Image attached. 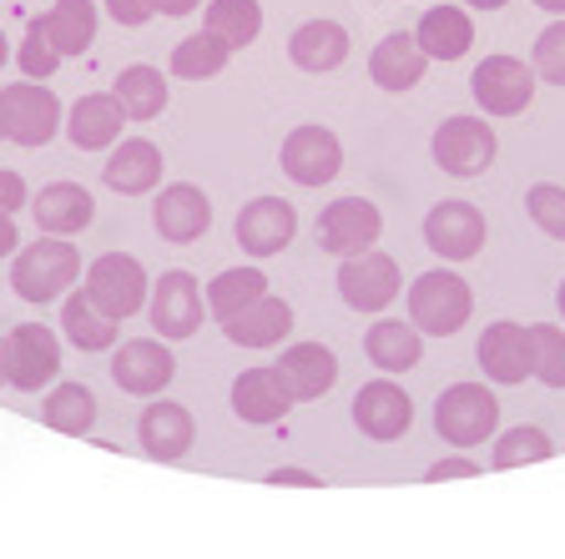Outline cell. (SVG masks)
Wrapping results in <instances>:
<instances>
[{"mask_svg":"<svg viewBox=\"0 0 565 559\" xmlns=\"http://www.w3.org/2000/svg\"><path fill=\"white\" fill-rule=\"evenodd\" d=\"M76 282H82V252L71 247V237L41 233L31 247H15V257H11V288H15V298H21V303H31V308L61 303Z\"/></svg>","mask_w":565,"mask_h":559,"instance_id":"cell-1","label":"cell"},{"mask_svg":"<svg viewBox=\"0 0 565 559\" xmlns=\"http://www.w3.org/2000/svg\"><path fill=\"white\" fill-rule=\"evenodd\" d=\"M475 318V288L455 268H429L409 288V323L424 338H455Z\"/></svg>","mask_w":565,"mask_h":559,"instance_id":"cell-2","label":"cell"},{"mask_svg":"<svg viewBox=\"0 0 565 559\" xmlns=\"http://www.w3.org/2000/svg\"><path fill=\"white\" fill-rule=\"evenodd\" d=\"M435 433L449 449H480L500 433V398L484 384L465 378V384H449L435 398Z\"/></svg>","mask_w":565,"mask_h":559,"instance_id":"cell-3","label":"cell"},{"mask_svg":"<svg viewBox=\"0 0 565 559\" xmlns=\"http://www.w3.org/2000/svg\"><path fill=\"white\" fill-rule=\"evenodd\" d=\"M82 288H86V298H92L106 318H117V323L137 318L141 308H147V298H152V278L141 268V257H131V252H102L92 268L82 272Z\"/></svg>","mask_w":565,"mask_h":559,"instance_id":"cell-4","label":"cell"},{"mask_svg":"<svg viewBox=\"0 0 565 559\" xmlns=\"http://www.w3.org/2000/svg\"><path fill=\"white\" fill-rule=\"evenodd\" d=\"M535 92H541L535 66L520 56H505V51L484 56L480 66L470 71V96H475V106H480V117H520V111H530Z\"/></svg>","mask_w":565,"mask_h":559,"instance_id":"cell-5","label":"cell"},{"mask_svg":"<svg viewBox=\"0 0 565 559\" xmlns=\"http://www.w3.org/2000/svg\"><path fill=\"white\" fill-rule=\"evenodd\" d=\"M429 157H435L439 172L470 182V176H484L500 157V137L484 117H445L429 137Z\"/></svg>","mask_w":565,"mask_h":559,"instance_id":"cell-6","label":"cell"},{"mask_svg":"<svg viewBox=\"0 0 565 559\" xmlns=\"http://www.w3.org/2000/svg\"><path fill=\"white\" fill-rule=\"evenodd\" d=\"M147 318H152L157 338L182 343V338H192V333L202 327V318H207V292H202V282L192 278L188 268H172L152 282Z\"/></svg>","mask_w":565,"mask_h":559,"instance_id":"cell-7","label":"cell"},{"mask_svg":"<svg viewBox=\"0 0 565 559\" xmlns=\"http://www.w3.org/2000/svg\"><path fill=\"white\" fill-rule=\"evenodd\" d=\"M278 166L288 182L298 186H329L333 176L343 172V141L333 127H318V121H303L282 137L278 147Z\"/></svg>","mask_w":565,"mask_h":559,"instance_id":"cell-8","label":"cell"},{"mask_svg":"<svg viewBox=\"0 0 565 559\" xmlns=\"http://www.w3.org/2000/svg\"><path fill=\"white\" fill-rule=\"evenodd\" d=\"M61 373V338L56 327L41 323H15L6 333V384L21 388V394H41V388L56 384Z\"/></svg>","mask_w":565,"mask_h":559,"instance_id":"cell-9","label":"cell"},{"mask_svg":"<svg viewBox=\"0 0 565 559\" xmlns=\"http://www.w3.org/2000/svg\"><path fill=\"white\" fill-rule=\"evenodd\" d=\"M399 292H404V278H399V262L388 252L369 247V252L339 257V298L353 313H384V308H394Z\"/></svg>","mask_w":565,"mask_h":559,"instance_id":"cell-10","label":"cell"},{"mask_svg":"<svg viewBox=\"0 0 565 559\" xmlns=\"http://www.w3.org/2000/svg\"><path fill=\"white\" fill-rule=\"evenodd\" d=\"M0 101H6L11 141L25 147V152H41V147L66 127V111H61L56 92H51L46 82H31V76H25L21 86H0Z\"/></svg>","mask_w":565,"mask_h":559,"instance_id":"cell-11","label":"cell"},{"mask_svg":"<svg viewBox=\"0 0 565 559\" xmlns=\"http://www.w3.org/2000/svg\"><path fill=\"white\" fill-rule=\"evenodd\" d=\"M490 243V222L475 202H435L424 217V247L445 262H470Z\"/></svg>","mask_w":565,"mask_h":559,"instance_id":"cell-12","label":"cell"},{"mask_svg":"<svg viewBox=\"0 0 565 559\" xmlns=\"http://www.w3.org/2000/svg\"><path fill=\"white\" fill-rule=\"evenodd\" d=\"M177 378V358L167 338H127L111 348V384L131 398H157Z\"/></svg>","mask_w":565,"mask_h":559,"instance_id":"cell-13","label":"cell"},{"mask_svg":"<svg viewBox=\"0 0 565 559\" xmlns=\"http://www.w3.org/2000/svg\"><path fill=\"white\" fill-rule=\"evenodd\" d=\"M353 429L374 443H394L414 429V398L399 388V378L379 373L353 394Z\"/></svg>","mask_w":565,"mask_h":559,"instance_id":"cell-14","label":"cell"},{"mask_svg":"<svg viewBox=\"0 0 565 559\" xmlns=\"http://www.w3.org/2000/svg\"><path fill=\"white\" fill-rule=\"evenodd\" d=\"M137 443L141 454L157 459V464H177V459H188V449L198 443V419H192L188 404H177V398H147L137 419Z\"/></svg>","mask_w":565,"mask_h":559,"instance_id":"cell-15","label":"cell"},{"mask_svg":"<svg viewBox=\"0 0 565 559\" xmlns=\"http://www.w3.org/2000/svg\"><path fill=\"white\" fill-rule=\"evenodd\" d=\"M379 237H384V212L369 197H339L318 217V243L333 257L369 252V247H379Z\"/></svg>","mask_w":565,"mask_h":559,"instance_id":"cell-16","label":"cell"},{"mask_svg":"<svg viewBox=\"0 0 565 559\" xmlns=\"http://www.w3.org/2000/svg\"><path fill=\"white\" fill-rule=\"evenodd\" d=\"M233 233H237V247L263 262V257H278L282 247H294L298 212H294V202H282V197H253L237 207Z\"/></svg>","mask_w":565,"mask_h":559,"instance_id":"cell-17","label":"cell"},{"mask_svg":"<svg viewBox=\"0 0 565 559\" xmlns=\"http://www.w3.org/2000/svg\"><path fill=\"white\" fill-rule=\"evenodd\" d=\"M152 227L162 243L188 247L212 227V202L198 182H167L152 202Z\"/></svg>","mask_w":565,"mask_h":559,"instance_id":"cell-18","label":"cell"},{"mask_svg":"<svg viewBox=\"0 0 565 559\" xmlns=\"http://www.w3.org/2000/svg\"><path fill=\"white\" fill-rule=\"evenodd\" d=\"M162 147H157L152 137H121L111 152H106V186L111 192H121V197H147V192H157L162 186Z\"/></svg>","mask_w":565,"mask_h":559,"instance_id":"cell-19","label":"cell"},{"mask_svg":"<svg viewBox=\"0 0 565 559\" xmlns=\"http://www.w3.org/2000/svg\"><path fill=\"white\" fill-rule=\"evenodd\" d=\"M121 127H127V111L111 92H86L76 96V106L66 111V137L76 152H111L121 141Z\"/></svg>","mask_w":565,"mask_h":559,"instance_id":"cell-20","label":"cell"},{"mask_svg":"<svg viewBox=\"0 0 565 559\" xmlns=\"http://www.w3.org/2000/svg\"><path fill=\"white\" fill-rule=\"evenodd\" d=\"M475 358H480L484 378L490 384H525V378H535V363H530V327L510 323V318H500V323H490L480 333V348H475Z\"/></svg>","mask_w":565,"mask_h":559,"instance_id":"cell-21","label":"cell"},{"mask_svg":"<svg viewBox=\"0 0 565 559\" xmlns=\"http://www.w3.org/2000/svg\"><path fill=\"white\" fill-rule=\"evenodd\" d=\"M31 217H35V233L82 237L96 222V197L82 182H51L31 197Z\"/></svg>","mask_w":565,"mask_h":559,"instance_id":"cell-22","label":"cell"},{"mask_svg":"<svg viewBox=\"0 0 565 559\" xmlns=\"http://www.w3.org/2000/svg\"><path fill=\"white\" fill-rule=\"evenodd\" d=\"M273 368H278L282 388L294 394V404H313L339 384V353L323 348V343H288Z\"/></svg>","mask_w":565,"mask_h":559,"instance_id":"cell-23","label":"cell"},{"mask_svg":"<svg viewBox=\"0 0 565 559\" xmlns=\"http://www.w3.org/2000/svg\"><path fill=\"white\" fill-rule=\"evenodd\" d=\"M233 413L243 423H253V429H268V423H282L288 419V408H294V394L282 388L278 368H243L233 378Z\"/></svg>","mask_w":565,"mask_h":559,"instance_id":"cell-24","label":"cell"},{"mask_svg":"<svg viewBox=\"0 0 565 559\" xmlns=\"http://www.w3.org/2000/svg\"><path fill=\"white\" fill-rule=\"evenodd\" d=\"M424 71H429V56L424 46L414 41V31H388L374 51H369V76H374L379 92L388 96H404L424 82Z\"/></svg>","mask_w":565,"mask_h":559,"instance_id":"cell-25","label":"cell"},{"mask_svg":"<svg viewBox=\"0 0 565 559\" xmlns=\"http://www.w3.org/2000/svg\"><path fill=\"white\" fill-rule=\"evenodd\" d=\"M223 333L237 348H282V338L294 333V303L268 288L258 303H247L237 318H227Z\"/></svg>","mask_w":565,"mask_h":559,"instance_id":"cell-26","label":"cell"},{"mask_svg":"<svg viewBox=\"0 0 565 559\" xmlns=\"http://www.w3.org/2000/svg\"><path fill=\"white\" fill-rule=\"evenodd\" d=\"M353 41H349V25L339 21H303L294 35H288V61H294L298 71H308V76H329V71H339L343 61H349Z\"/></svg>","mask_w":565,"mask_h":559,"instance_id":"cell-27","label":"cell"},{"mask_svg":"<svg viewBox=\"0 0 565 559\" xmlns=\"http://www.w3.org/2000/svg\"><path fill=\"white\" fill-rule=\"evenodd\" d=\"M414 41L429 61H465L475 46V15L470 6H429L414 25Z\"/></svg>","mask_w":565,"mask_h":559,"instance_id":"cell-28","label":"cell"},{"mask_svg":"<svg viewBox=\"0 0 565 559\" xmlns=\"http://www.w3.org/2000/svg\"><path fill=\"white\" fill-rule=\"evenodd\" d=\"M364 353L369 363H374L379 373H388V378H399V373H414L424 358V333L414 323H404V318H379L374 327L364 333Z\"/></svg>","mask_w":565,"mask_h":559,"instance_id":"cell-29","label":"cell"},{"mask_svg":"<svg viewBox=\"0 0 565 559\" xmlns=\"http://www.w3.org/2000/svg\"><path fill=\"white\" fill-rule=\"evenodd\" d=\"M61 333H66L71 348H82V353H111L121 338V323L106 318L102 308L86 298V288H71L66 298H61Z\"/></svg>","mask_w":565,"mask_h":559,"instance_id":"cell-30","label":"cell"},{"mask_svg":"<svg viewBox=\"0 0 565 559\" xmlns=\"http://www.w3.org/2000/svg\"><path fill=\"white\" fill-rule=\"evenodd\" d=\"M111 96L121 101L127 121H157L167 111V101H172V86H167V76L157 66H121L117 82H111Z\"/></svg>","mask_w":565,"mask_h":559,"instance_id":"cell-31","label":"cell"},{"mask_svg":"<svg viewBox=\"0 0 565 559\" xmlns=\"http://www.w3.org/2000/svg\"><path fill=\"white\" fill-rule=\"evenodd\" d=\"M41 25H46L51 46L61 51V61L86 56L96 41V25H102V11H96V0H56V6L41 15Z\"/></svg>","mask_w":565,"mask_h":559,"instance_id":"cell-32","label":"cell"},{"mask_svg":"<svg viewBox=\"0 0 565 559\" xmlns=\"http://www.w3.org/2000/svg\"><path fill=\"white\" fill-rule=\"evenodd\" d=\"M96 394L86 384H51L46 404H41V419H46V429L66 433V439H86V433L96 429Z\"/></svg>","mask_w":565,"mask_h":559,"instance_id":"cell-33","label":"cell"},{"mask_svg":"<svg viewBox=\"0 0 565 559\" xmlns=\"http://www.w3.org/2000/svg\"><path fill=\"white\" fill-rule=\"evenodd\" d=\"M202 31H212L237 56V51H247L263 35V6L258 0H207Z\"/></svg>","mask_w":565,"mask_h":559,"instance_id":"cell-34","label":"cell"},{"mask_svg":"<svg viewBox=\"0 0 565 559\" xmlns=\"http://www.w3.org/2000/svg\"><path fill=\"white\" fill-rule=\"evenodd\" d=\"M202 292H207V318L227 323V318H237L247 303H258L263 292H268V272L263 268H223Z\"/></svg>","mask_w":565,"mask_h":559,"instance_id":"cell-35","label":"cell"},{"mask_svg":"<svg viewBox=\"0 0 565 559\" xmlns=\"http://www.w3.org/2000/svg\"><path fill=\"white\" fill-rule=\"evenodd\" d=\"M233 51L217 41L212 31H198V35H182L172 46V76L177 82H212V76H223Z\"/></svg>","mask_w":565,"mask_h":559,"instance_id":"cell-36","label":"cell"},{"mask_svg":"<svg viewBox=\"0 0 565 559\" xmlns=\"http://www.w3.org/2000/svg\"><path fill=\"white\" fill-rule=\"evenodd\" d=\"M555 459V439L535 423H520V429H505L494 433V454H490V469H520V464H545Z\"/></svg>","mask_w":565,"mask_h":559,"instance_id":"cell-37","label":"cell"},{"mask_svg":"<svg viewBox=\"0 0 565 559\" xmlns=\"http://www.w3.org/2000/svg\"><path fill=\"white\" fill-rule=\"evenodd\" d=\"M530 363H535V384L565 394V327L561 323H530Z\"/></svg>","mask_w":565,"mask_h":559,"instance_id":"cell-38","label":"cell"},{"mask_svg":"<svg viewBox=\"0 0 565 559\" xmlns=\"http://www.w3.org/2000/svg\"><path fill=\"white\" fill-rule=\"evenodd\" d=\"M525 212H530V222H535L545 237L565 243V186L561 182H535V186H530V192H525Z\"/></svg>","mask_w":565,"mask_h":559,"instance_id":"cell-39","label":"cell"},{"mask_svg":"<svg viewBox=\"0 0 565 559\" xmlns=\"http://www.w3.org/2000/svg\"><path fill=\"white\" fill-rule=\"evenodd\" d=\"M530 66L545 86H565V15H555L541 35H535V51H530Z\"/></svg>","mask_w":565,"mask_h":559,"instance_id":"cell-40","label":"cell"},{"mask_svg":"<svg viewBox=\"0 0 565 559\" xmlns=\"http://www.w3.org/2000/svg\"><path fill=\"white\" fill-rule=\"evenodd\" d=\"M15 61H21V71L31 76V82H51V76H56L61 51L51 46V35H46L41 21L25 25V41H21V51H15Z\"/></svg>","mask_w":565,"mask_h":559,"instance_id":"cell-41","label":"cell"},{"mask_svg":"<svg viewBox=\"0 0 565 559\" xmlns=\"http://www.w3.org/2000/svg\"><path fill=\"white\" fill-rule=\"evenodd\" d=\"M102 6H106V15L117 25H127V31H137V25H147L157 15L152 0H102Z\"/></svg>","mask_w":565,"mask_h":559,"instance_id":"cell-42","label":"cell"},{"mask_svg":"<svg viewBox=\"0 0 565 559\" xmlns=\"http://www.w3.org/2000/svg\"><path fill=\"white\" fill-rule=\"evenodd\" d=\"M475 474H480V464H475L470 454H445V459H435V464L424 469L429 484H445V479H475Z\"/></svg>","mask_w":565,"mask_h":559,"instance_id":"cell-43","label":"cell"},{"mask_svg":"<svg viewBox=\"0 0 565 559\" xmlns=\"http://www.w3.org/2000/svg\"><path fill=\"white\" fill-rule=\"evenodd\" d=\"M21 207H31V186H25L21 172H0V212L15 217Z\"/></svg>","mask_w":565,"mask_h":559,"instance_id":"cell-44","label":"cell"},{"mask_svg":"<svg viewBox=\"0 0 565 559\" xmlns=\"http://www.w3.org/2000/svg\"><path fill=\"white\" fill-rule=\"evenodd\" d=\"M268 484H294V490H323V474H313V469H294L282 464L268 474Z\"/></svg>","mask_w":565,"mask_h":559,"instance_id":"cell-45","label":"cell"},{"mask_svg":"<svg viewBox=\"0 0 565 559\" xmlns=\"http://www.w3.org/2000/svg\"><path fill=\"white\" fill-rule=\"evenodd\" d=\"M15 247H21V233H15V217H6V212H0V257H15Z\"/></svg>","mask_w":565,"mask_h":559,"instance_id":"cell-46","label":"cell"},{"mask_svg":"<svg viewBox=\"0 0 565 559\" xmlns=\"http://www.w3.org/2000/svg\"><path fill=\"white\" fill-rule=\"evenodd\" d=\"M157 15H192L202 6V0H152Z\"/></svg>","mask_w":565,"mask_h":559,"instance_id":"cell-47","label":"cell"},{"mask_svg":"<svg viewBox=\"0 0 565 559\" xmlns=\"http://www.w3.org/2000/svg\"><path fill=\"white\" fill-rule=\"evenodd\" d=\"M465 6H470V11H505L510 0H465Z\"/></svg>","mask_w":565,"mask_h":559,"instance_id":"cell-48","label":"cell"},{"mask_svg":"<svg viewBox=\"0 0 565 559\" xmlns=\"http://www.w3.org/2000/svg\"><path fill=\"white\" fill-rule=\"evenodd\" d=\"M545 15H565V0H535Z\"/></svg>","mask_w":565,"mask_h":559,"instance_id":"cell-49","label":"cell"},{"mask_svg":"<svg viewBox=\"0 0 565 559\" xmlns=\"http://www.w3.org/2000/svg\"><path fill=\"white\" fill-rule=\"evenodd\" d=\"M11 61V41H6V31H0V66Z\"/></svg>","mask_w":565,"mask_h":559,"instance_id":"cell-50","label":"cell"},{"mask_svg":"<svg viewBox=\"0 0 565 559\" xmlns=\"http://www.w3.org/2000/svg\"><path fill=\"white\" fill-rule=\"evenodd\" d=\"M0 141H11V127H6V101H0Z\"/></svg>","mask_w":565,"mask_h":559,"instance_id":"cell-51","label":"cell"},{"mask_svg":"<svg viewBox=\"0 0 565 559\" xmlns=\"http://www.w3.org/2000/svg\"><path fill=\"white\" fill-rule=\"evenodd\" d=\"M0 388H6V338H0Z\"/></svg>","mask_w":565,"mask_h":559,"instance_id":"cell-52","label":"cell"},{"mask_svg":"<svg viewBox=\"0 0 565 559\" xmlns=\"http://www.w3.org/2000/svg\"><path fill=\"white\" fill-rule=\"evenodd\" d=\"M555 308H561V318H565V282L555 288Z\"/></svg>","mask_w":565,"mask_h":559,"instance_id":"cell-53","label":"cell"}]
</instances>
